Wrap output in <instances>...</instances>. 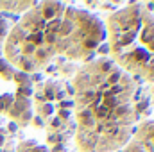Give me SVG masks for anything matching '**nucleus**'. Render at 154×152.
I'll use <instances>...</instances> for the list:
<instances>
[{
  "label": "nucleus",
  "mask_w": 154,
  "mask_h": 152,
  "mask_svg": "<svg viewBox=\"0 0 154 152\" xmlns=\"http://www.w3.org/2000/svg\"><path fill=\"white\" fill-rule=\"evenodd\" d=\"M16 152H48V149L38 145L36 141L25 140V141H22L20 145H16Z\"/></svg>",
  "instance_id": "9"
},
{
  "label": "nucleus",
  "mask_w": 154,
  "mask_h": 152,
  "mask_svg": "<svg viewBox=\"0 0 154 152\" xmlns=\"http://www.w3.org/2000/svg\"><path fill=\"white\" fill-rule=\"evenodd\" d=\"M0 152H16V143L11 129L5 125L4 118H0Z\"/></svg>",
  "instance_id": "7"
},
{
  "label": "nucleus",
  "mask_w": 154,
  "mask_h": 152,
  "mask_svg": "<svg viewBox=\"0 0 154 152\" xmlns=\"http://www.w3.org/2000/svg\"><path fill=\"white\" fill-rule=\"evenodd\" d=\"M118 152H154V122L140 123Z\"/></svg>",
  "instance_id": "6"
},
{
  "label": "nucleus",
  "mask_w": 154,
  "mask_h": 152,
  "mask_svg": "<svg viewBox=\"0 0 154 152\" xmlns=\"http://www.w3.org/2000/svg\"><path fill=\"white\" fill-rule=\"evenodd\" d=\"M11 25L0 14V118L27 125L32 118V81L31 75L14 68L4 54V43Z\"/></svg>",
  "instance_id": "5"
},
{
  "label": "nucleus",
  "mask_w": 154,
  "mask_h": 152,
  "mask_svg": "<svg viewBox=\"0 0 154 152\" xmlns=\"http://www.w3.org/2000/svg\"><path fill=\"white\" fill-rule=\"evenodd\" d=\"M109 59L133 81L154 82V14L147 4H129L108 16Z\"/></svg>",
  "instance_id": "3"
},
{
  "label": "nucleus",
  "mask_w": 154,
  "mask_h": 152,
  "mask_svg": "<svg viewBox=\"0 0 154 152\" xmlns=\"http://www.w3.org/2000/svg\"><path fill=\"white\" fill-rule=\"evenodd\" d=\"M104 36L102 22L91 13L59 2H39L11 25L4 54L14 68L31 75L57 57L90 61Z\"/></svg>",
  "instance_id": "2"
},
{
  "label": "nucleus",
  "mask_w": 154,
  "mask_h": 152,
  "mask_svg": "<svg viewBox=\"0 0 154 152\" xmlns=\"http://www.w3.org/2000/svg\"><path fill=\"white\" fill-rule=\"evenodd\" d=\"M32 118L47 131L52 147H63L74 138L72 100L56 81H45L32 88Z\"/></svg>",
  "instance_id": "4"
},
{
  "label": "nucleus",
  "mask_w": 154,
  "mask_h": 152,
  "mask_svg": "<svg viewBox=\"0 0 154 152\" xmlns=\"http://www.w3.org/2000/svg\"><path fill=\"white\" fill-rule=\"evenodd\" d=\"M74 140L81 152H115L134 131L136 84L109 57L88 61L74 77Z\"/></svg>",
  "instance_id": "1"
},
{
  "label": "nucleus",
  "mask_w": 154,
  "mask_h": 152,
  "mask_svg": "<svg viewBox=\"0 0 154 152\" xmlns=\"http://www.w3.org/2000/svg\"><path fill=\"white\" fill-rule=\"evenodd\" d=\"M34 5V2H0V13H25Z\"/></svg>",
  "instance_id": "8"
},
{
  "label": "nucleus",
  "mask_w": 154,
  "mask_h": 152,
  "mask_svg": "<svg viewBox=\"0 0 154 152\" xmlns=\"http://www.w3.org/2000/svg\"><path fill=\"white\" fill-rule=\"evenodd\" d=\"M149 7H152V9H151V11H152V14H154V4H151V5H149Z\"/></svg>",
  "instance_id": "10"
}]
</instances>
